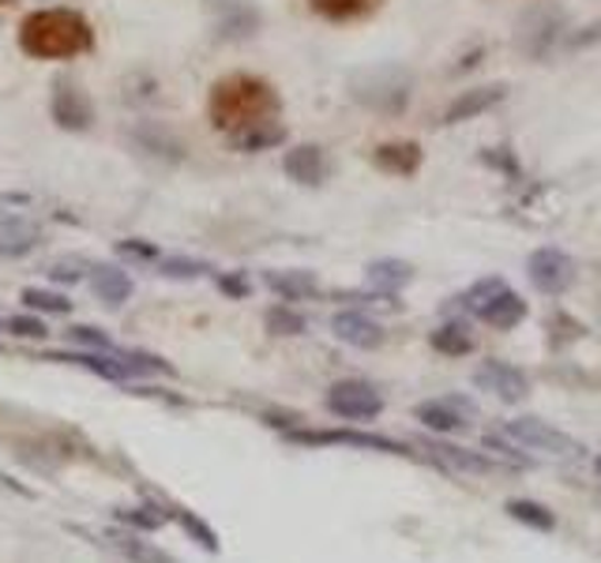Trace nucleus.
<instances>
[{"label": "nucleus", "mask_w": 601, "mask_h": 563, "mask_svg": "<svg viewBox=\"0 0 601 563\" xmlns=\"http://www.w3.org/2000/svg\"><path fill=\"white\" fill-rule=\"evenodd\" d=\"M207 117H211L215 132H222L226 139L241 136V132L256 128V124L279 121L282 117V98L260 75L234 72L211 87L207 98Z\"/></svg>", "instance_id": "f257e3e1"}, {"label": "nucleus", "mask_w": 601, "mask_h": 563, "mask_svg": "<svg viewBox=\"0 0 601 563\" xmlns=\"http://www.w3.org/2000/svg\"><path fill=\"white\" fill-rule=\"evenodd\" d=\"M19 50L34 61H75L94 50V27L72 8H42L19 23Z\"/></svg>", "instance_id": "f03ea898"}, {"label": "nucleus", "mask_w": 601, "mask_h": 563, "mask_svg": "<svg viewBox=\"0 0 601 563\" xmlns=\"http://www.w3.org/2000/svg\"><path fill=\"white\" fill-rule=\"evenodd\" d=\"M350 98L361 102L372 113H384V117H398L410 98H414V72L403 64H369L350 75Z\"/></svg>", "instance_id": "7ed1b4c3"}, {"label": "nucleus", "mask_w": 601, "mask_h": 563, "mask_svg": "<svg viewBox=\"0 0 601 563\" xmlns=\"http://www.w3.org/2000/svg\"><path fill=\"white\" fill-rule=\"evenodd\" d=\"M500 432L511 444H519L522 451H541L549 458H583V444L576 436L560 432V428H552L541 417H511V421H504Z\"/></svg>", "instance_id": "20e7f679"}, {"label": "nucleus", "mask_w": 601, "mask_h": 563, "mask_svg": "<svg viewBox=\"0 0 601 563\" xmlns=\"http://www.w3.org/2000/svg\"><path fill=\"white\" fill-rule=\"evenodd\" d=\"M290 444H304V447H358V451H380V455H410L403 444L387 440V436H372V432H354V428H290L286 432Z\"/></svg>", "instance_id": "39448f33"}, {"label": "nucleus", "mask_w": 601, "mask_h": 563, "mask_svg": "<svg viewBox=\"0 0 601 563\" xmlns=\"http://www.w3.org/2000/svg\"><path fill=\"white\" fill-rule=\"evenodd\" d=\"M414 417L422 421L428 432L436 436H455V432H466L478 417V406L470 403L466 395H444V398H428L414 409Z\"/></svg>", "instance_id": "423d86ee"}, {"label": "nucleus", "mask_w": 601, "mask_h": 563, "mask_svg": "<svg viewBox=\"0 0 601 563\" xmlns=\"http://www.w3.org/2000/svg\"><path fill=\"white\" fill-rule=\"evenodd\" d=\"M328 409L342 421H372L384 414V395L365 379H342L328 390Z\"/></svg>", "instance_id": "0eeeda50"}, {"label": "nucleus", "mask_w": 601, "mask_h": 563, "mask_svg": "<svg viewBox=\"0 0 601 563\" xmlns=\"http://www.w3.org/2000/svg\"><path fill=\"white\" fill-rule=\"evenodd\" d=\"M560 38H564V12H557V8H533V12L522 15L519 50L533 56V61H546L560 45Z\"/></svg>", "instance_id": "6e6552de"}, {"label": "nucleus", "mask_w": 601, "mask_h": 563, "mask_svg": "<svg viewBox=\"0 0 601 563\" xmlns=\"http://www.w3.org/2000/svg\"><path fill=\"white\" fill-rule=\"evenodd\" d=\"M527 274L533 290L560 298V293H568L576 285V260L568 252H560V248H538L527 260Z\"/></svg>", "instance_id": "1a4fd4ad"}, {"label": "nucleus", "mask_w": 601, "mask_h": 563, "mask_svg": "<svg viewBox=\"0 0 601 563\" xmlns=\"http://www.w3.org/2000/svg\"><path fill=\"white\" fill-rule=\"evenodd\" d=\"M50 113L56 121V128L64 132H87L94 124V102L91 94L72 80H56L53 83V98H50Z\"/></svg>", "instance_id": "9d476101"}, {"label": "nucleus", "mask_w": 601, "mask_h": 563, "mask_svg": "<svg viewBox=\"0 0 601 563\" xmlns=\"http://www.w3.org/2000/svg\"><path fill=\"white\" fill-rule=\"evenodd\" d=\"M474 387L478 390H489L496 395L500 403H522V398L530 395V376L522 368L508 365V361H481L478 368H474Z\"/></svg>", "instance_id": "9b49d317"}, {"label": "nucleus", "mask_w": 601, "mask_h": 563, "mask_svg": "<svg viewBox=\"0 0 601 563\" xmlns=\"http://www.w3.org/2000/svg\"><path fill=\"white\" fill-rule=\"evenodd\" d=\"M282 169H286V177L298 180V185L320 188V185H328V177H331V169H335V166H331V158H328V150H323V147H317V143H301V147L286 150Z\"/></svg>", "instance_id": "f8f14e48"}, {"label": "nucleus", "mask_w": 601, "mask_h": 563, "mask_svg": "<svg viewBox=\"0 0 601 563\" xmlns=\"http://www.w3.org/2000/svg\"><path fill=\"white\" fill-rule=\"evenodd\" d=\"M504 98H508V87H504V83H485V87L463 91L459 98L447 106L441 124H447V128H455V124H466V121L481 117V113H489L493 106H500Z\"/></svg>", "instance_id": "ddd939ff"}, {"label": "nucleus", "mask_w": 601, "mask_h": 563, "mask_svg": "<svg viewBox=\"0 0 601 563\" xmlns=\"http://www.w3.org/2000/svg\"><path fill=\"white\" fill-rule=\"evenodd\" d=\"M422 161H425V150H422V143H414V139L380 143V147L372 150V166L384 169L391 177H414L417 169H422Z\"/></svg>", "instance_id": "4468645a"}, {"label": "nucleus", "mask_w": 601, "mask_h": 563, "mask_svg": "<svg viewBox=\"0 0 601 563\" xmlns=\"http://www.w3.org/2000/svg\"><path fill=\"white\" fill-rule=\"evenodd\" d=\"M331 335L354 350H380L387 338L384 327H380L376 320H369L365 312H339V316L331 320Z\"/></svg>", "instance_id": "2eb2a0df"}, {"label": "nucleus", "mask_w": 601, "mask_h": 563, "mask_svg": "<svg viewBox=\"0 0 601 563\" xmlns=\"http://www.w3.org/2000/svg\"><path fill=\"white\" fill-rule=\"evenodd\" d=\"M215 31L222 38H252L260 31V12L248 0H215Z\"/></svg>", "instance_id": "dca6fc26"}, {"label": "nucleus", "mask_w": 601, "mask_h": 563, "mask_svg": "<svg viewBox=\"0 0 601 563\" xmlns=\"http://www.w3.org/2000/svg\"><path fill=\"white\" fill-rule=\"evenodd\" d=\"M42 244V229L19 215L0 218V260H23Z\"/></svg>", "instance_id": "f3484780"}, {"label": "nucleus", "mask_w": 601, "mask_h": 563, "mask_svg": "<svg viewBox=\"0 0 601 563\" xmlns=\"http://www.w3.org/2000/svg\"><path fill=\"white\" fill-rule=\"evenodd\" d=\"M42 361H61V365H80L94 372L102 379H128L132 372L128 365L121 361V350L117 353H99V350H72V353H45Z\"/></svg>", "instance_id": "a211bd4d"}, {"label": "nucleus", "mask_w": 601, "mask_h": 563, "mask_svg": "<svg viewBox=\"0 0 601 563\" xmlns=\"http://www.w3.org/2000/svg\"><path fill=\"white\" fill-rule=\"evenodd\" d=\"M132 139H136L139 150H147L151 158H162V161H185V143H180L166 124L158 121H143L132 128Z\"/></svg>", "instance_id": "6ab92c4d"}, {"label": "nucleus", "mask_w": 601, "mask_h": 563, "mask_svg": "<svg viewBox=\"0 0 601 563\" xmlns=\"http://www.w3.org/2000/svg\"><path fill=\"white\" fill-rule=\"evenodd\" d=\"M425 447L433 451V458L447 470H459V473H489L496 470L493 458H485L478 451H466V447H455V444H444V440H425Z\"/></svg>", "instance_id": "aec40b11"}, {"label": "nucleus", "mask_w": 601, "mask_h": 563, "mask_svg": "<svg viewBox=\"0 0 601 563\" xmlns=\"http://www.w3.org/2000/svg\"><path fill=\"white\" fill-rule=\"evenodd\" d=\"M478 320L489 323L493 331H511L527 320V301H522L515 290H504L500 298H496L493 304H485V309L478 312Z\"/></svg>", "instance_id": "412c9836"}, {"label": "nucleus", "mask_w": 601, "mask_h": 563, "mask_svg": "<svg viewBox=\"0 0 601 563\" xmlns=\"http://www.w3.org/2000/svg\"><path fill=\"white\" fill-rule=\"evenodd\" d=\"M91 285H94V293H99L106 304H124L132 298V279H128V271H121L117 263H99V267H91Z\"/></svg>", "instance_id": "4be33fe9"}, {"label": "nucleus", "mask_w": 601, "mask_h": 563, "mask_svg": "<svg viewBox=\"0 0 601 563\" xmlns=\"http://www.w3.org/2000/svg\"><path fill=\"white\" fill-rule=\"evenodd\" d=\"M365 279L376 293H398L403 285L414 282V267H410L406 260H372L365 267Z\"/></svg>", "instance_id": "5701e85b"}, {"label": "nucleus", "mask_w": 601, "mask_h": 563, "mask_svg": "<svg viewBox=\"0 0 601 563\" xmlns=\"http://www.w3.org/2000/svg\"><path fill=\"white\" fill-rule=\"evenodd\" d=\"M263 282L279 293L282 301H304L312 293H320V282L312 271H267Z\"/></svg>", "instance_id": "b1692460"}, {"label": "nucleus", "mask_w": 601, "mask_h": 563, "mask_svg": "<svg viewBox=\"0 0 601 563\" xmlns=\"http://www.w3.org/2000/svg\"><path fill=\"white\" fill-rule=\"evenodd\" d=\"M102 545L117 549L121 556L132 560V563H177L174 556H166L162 549L147 545V541H139L136 533H124V530H110L106 538H102Z\"/></svg>", "instance_id": "393cba45"}, {"label": "nucleus", "mask_w": 601, "mask_h": 563, "mask_svg": "<svg viewBox=\"0 0 601 563\" xmlns=\"http://www.w3.org/2000/svg\"><path fill=\"white\" fill-rule=\"evenodd\" d=\"M428 342H433V350L447 353V357H466V353L478 346V338H474L470 323H463V320L441 323V327H436L433 335H428Z\"/></svg>", "instance_id": "a878e982"}, {"label": "nucleus", "mask_w": 601, "mask_h": 563, "mask_svg": "<svg viewBox=\"0 0 601 563\" xmlns=\"http://www.w3.org/2000/svg\"><path fill=\"white\" fill-rule=\"evenodd\" d=\"M384 0H309V8L320 19H331V23H354V19L372 15Z\"/></svg>", "instance_id": "bb28decb"}, {"label": "nucleus", "mask_w": 601, "mask_h": 563, "mask_svg": "<svg viewBox=\"0 0 601 563\" xmlns=\"http://www.w3.org/2000/svg\"><path fill=\"white\" fill-rule=\"evenodd\" d=\"M282 139H286V124L282 121H267V124H256V128L241 132V136H234L230 147L241 150V155H260V150L279 147Z\"/></svg>", "instance_id": "cd10ccee"}, {"label": "nucleus", "mask_w": 601, "mask_h": 563, "mask_svg": "<svg viewBox=\"0 0 601 563\" xmlns=\"http://www.w3.org/2000/svg\"><path fill=\"white\" fill-rule=\"evenodd\" d=\"M504 511H508L515 522L530 526V530H541V533L557 530V514H552L546 503H538V500H508V508H504Z\"/></svg>", "instance_id": "c85d7f7f"}, {"label": "nucleus", "mask_w": 601, "mask_h": 563, "mask_svg": "<svg viewBox=\"0 0 601 563\" xmlns=\"http://www.w3.org/2000/svg\"><path fill=\"white\" fill-rule=\"evenodd\" d=\"M504 290H511V285L504 282V279H496V274H493V279H478V282H474L470 290H466L463 298H459V304H463L466 312H470V316H478L485 304H493Z\"/></svg>", "instance_id": "c756f323"}, {"label": "nucleus", "mask_w": 601, "mask_h": 563, "mask_svg": "<svg viewBox=\"0 0 601 563\" xmlns=\"http://www.w3.org/2000/svg\"><path fill=\"white\" fill-rule=\"evenodd\" d=\"M158 274H166V279H204V274H211V263L204 260H185V256H169V260H158Z\"/></svg>", "instance_id": "7c9ffc66"}, {"label": "nucleus", "mask_w": 601, "mask_h": 563, "mask_svg": "<svg viewBox=\"0 0 601 563\" xmlns=\"http://www.w3.org/2000/svg\"><path fill=\"white\" fill-rule=\"evenodd\" d=\"M23 304L31 312H53V316L72 312V301L64 298V293H53V290H23Z\"/></svg>", "instance_id": "2f4dec72"}, {"label": "nucleus", "mask_w": 601, "mask_h": 563, "mask_svg": "<svg viewBox=\"0 0 601 563\" xmlns=\"http://www.w3.org/2000/svg\"><path fill=\"white\" fill-rule=\"evenodd\" d=\"M169 519H177L180 522V530L185 533H193V538L204 545L207 552H218V538H215V530L207 526V522H199L193 511H185V508H169Z\"/></svg>", "instance_id": "473e14b6"}, {"label": "nucleus", "mask_w": 601, "mask_h": 563, "mask_svg": "<svg viewBox=\"0 0 601 563\" xmlns=\"http://www.w3.org/2000/svg\"><path fill=\"white\" fill-rule=\"evenodd\" d=\"M267 327L274 335H304V316L293 312L290 304H274V309H267Z\"/></svg>", "instance_id": "72a5a7b5"}, {"label": "nucleus", "mask_w": 601, "mask_h": 563, "mask_svg": "<svg viewBox=\"0 0 601 563\" xmlns=\"http://www.w3.org/2000/svg\"><path fill=\"white\" fill-rule=\"evenodd\" d=\"M69 338L83 350H99V353H117V346L110 342V335L102 327H87V323H75L69 327Z\"/></svg>", "instance_id": "f704fd0d"}, {"label": "nucleus", "mask_w": 601, "mask_h": 563, "mask_svg": "<svg viewBox=\"0 0 601 563\" xmlns=\"http://www.w3.org/2000/svg\"><path fill=\"white\" fill-rule=\"evenodd\" d=\"M169 519V511H158V508H132V511H121V522L136 530H158L162 522Z\"/></svg>", "instance_id": "c9c22d12"}, {"label": "nucleus", "mask_w": 601, "mask_h": 563, "mask_svg": "<svg viewBox=\"0 0 601 563\" xmlns=\"http://www.w3.org/2000/svg\"><path fill=\"white\" fill-rule=\"evenodd\" d=\"M485 447H489V451H493L496 458H500V462H508V466H530V458L515 451V447L508 444V436L489 432V436H485Z\"/></svg>", "instance_id": "e433bc0d"}, {"label": "nucleus", "mask_w": 601, "mask_h": 563, "mask_svg": "<svg viewBox=\"0 0 601 563\" xmlns=\"http://www.w3.org/2000/svg\"><path fill=\"white\" fill-rule=\"evenodd\" d=\"M8 335L15 338H45V323L38 316H8Z\"/></svg>", "instance_id": "4c0bfd02"}, {"label": "nucleus", "mask_w": 601, "mask_h": 563, "mask_svg": "<svg viewBox=\"0 0 601 563\" xmlns=\"http://www.w3.org/2000/svg\"><path fill=\"white\" fill-rule=\"evenodd\" d=\"M117 248H121L124 256H136V260H162L158 244H151V241H139V237H132V241H121Z\"/></svg>", "instance_id": "58836bf2"}, {"label": "nucleus", "mask_w": 601, "mask_h": 563, "mask_svg": "<svg viewBox=\"0 0 601 563\" xmlns=\"http://www.w3.org/2000/svg\"><path fill=\"white\" fill-rule=\"evenodd\" d=\"M218 290L230 293V298H248V279H241V274H218Z\"/></svg>", "instance_id": "ea45409f"}, {"label": "nucleus", "mask_w": 601, "mask_h": 563, "mask_svg": "<svg viewBox=\"0 0 601 563\" xmlns=\"http://www.w3.org/2000/svg\"><path fill=\"white\" fill-rule=\"evenodd\" d=\"M50 279L53 282H80V271H75V263H53Z\"/></svg>", "instance_id": "a19ab883"}, {"label": "nucleus", "mask_w": 601, "mask_h": 563, "mask_svg": "<svg viewBox=\"0 0 601 563\" xmlns=\"http://www.w3.org/2000/svg\"><path fill=\"white\" fill-rule=\"evenodd\" d=\"M0 489H8V492L23 496V500H31V489H27V484H19L15 477H8V473H0Z\"/></svg>", "instance_id": "79ce46f5"}, {"label": "nucleus", "mask_w": 601, "mask_h": 563, "mask_svg": "<svg viewBox=\"0 0 601 563\" xmlns=\"http://www.w3.org/2000/svg\"><path fill=\"white\" fill-rule=\"evenodd\" d=\"M594 473H598V477H601V451H598V455H594Z\"/></svg>", "instance_id": "37998d69"}, {"label": "nucleus", "mask_w": 601, "mask_h": 563, "mask_svg": "<svg viewBox=\"0 0 601 563\" xmlns=\"http://www.w3.org/2000/svg\"><path fill=\"white\" fill-rule=\"evenodd\" d=\"M8 4H15V0H0V8H8Z\"/></svg>", "instance_id": "c03bdc74"}]
</instances>
